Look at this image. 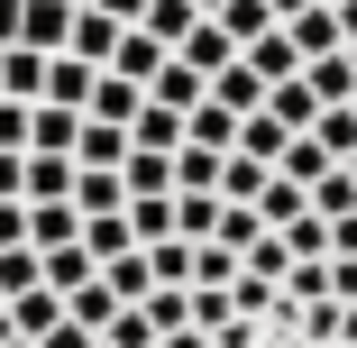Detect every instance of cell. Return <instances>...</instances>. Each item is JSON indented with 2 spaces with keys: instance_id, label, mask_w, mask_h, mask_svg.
I'll return each mask as SVG.
<instances>
[{
  "instance_id": "1",
  "label": "cell",
  "mask_w": 357,
  "mask_h": 348,
  "mask_svg": "<svg viewBox=\"0 0 357 348\" xmlns=\"http://www.w3.org/2000/svg\"><path fill=\"white\" fill-rule=\"evenodd\" d=\"M74 19H83V0H10V46L64 55L74 46Z\"/></svg>"
},
{
  "instance_id": "2",
  "label": "cell",
  "mask_w": 357,
  "mask_h": 348,
  "mask_svg": "<svg viewBox=\"0 0 357 348\" xmlns=\"http://www.w3.org/2000/svg\"><path fill=\"white\" fill-rule=\"evenodd\" d=\"M119 46H128V19H110L101 0H83V19H74V46H64V55H83V64H119Z\"/></svg>"
},
{
  "instance_id": "3",
  "label": "cell",
  "mask_w": 357,
  "mask_h": 348,
  "mask_svg": "<svg viewBox=\"0 0 357 348\" xmlns=\"http://www.w3.org/2000/svg\"><path fill=\"white\" fill-rule=\"evenodd\" d=\"M137 110H147V83H137V74H119V64H101V83H92V119L137 128Z\"/></svg>"
},
{
  "instance_id": "4",
  "label": "cell",
  "mask_w": 357,
  "mask_h": 348,
  "mask_svg": "<svg viewBox=\"0 0 357 348\" xmlns=\"http://www.w3.org/2000/svg\"><path fill=\"white\" fill-rule=\"evenodd\" d=\"M10 321H19V339H46V330L74 321V303H64L55 285H28V294H10Z\"/></svg>"
},
{
  "instance_id": "5",
  "label": "cell",
  "mask_w": 357,
  "mask_h": 348,
  "mask_svg": "<svg viewBox=\"0 0 357 348\" xmlns=\"http://www.w3.org/2000/svg\"><path fill=\"white\" fill-rule=\"evenodd\" d=\"M211 101H229L238 119H257V110L275 101V83H266V74H257V64L238 55V64H229V74H211Z\"/></svg>"
},
{
  "instance_id": "6",
  "label": "cell",
  "mask_w": 357,
  "mask_h": 348,
  "mask_svg": "<svg viewBox=\"0 0 357 348\" xmlns=\"http://www.w3.org/2000/svg\"><path fill=\"white\" fill-rule=\"evenodd\" d=\"M83 220H92L83 202H28V239H37V248H74Z\"/></svg>"
},
{
  "instance_id": "7",
  "label": "cell",
  "mask_w": 357,
  "mask_h": 348,
  "mask_svg": "<svg viewBox=\"0 0 357 348\" xmlns=\"http://www.w3.org/2000/svg\"><path fill=\"white\" fill-rule=\"evenodd\" d=\"M119 174H128V202H165V192H183V183H174V156H165V147H137V156H128Z\"/></svg>"
},
{
  "instance_id": "8",
  "label": "cell",
  "mask_w": 357,
  "mask_h": 348,
  "mask_svg": "<svg viewBox=\"0 0 357 348\" xmlns=\"http://www.w3.org/2000/svg\"><path fill=\"white\" fill-rule=\"evenodd\" d=\"M284 28H294V46H303L312 64L348 46V28H339V0H321V10H303V19H284Z\"/></svg>"
},
{
  "instance_id": "9",
  "label": "cell",
  "mask_w": 357,
  "mask_h": 348,
  "mask_svg": "<svg viewBox=\"0 0 357 348\" xmlns=\"http://www.w3.org/2000/svg\"><path fill=\"white\" fill-rule=\"evenodd\" d=\"M266 110H275V119H284V128H303V137H312V128H321V110H330V101H321V92H312V74H294V83H275V101H266Z\"/></svg>"
},
{
  "instance_id": "10",
  "label": "cell",
  "mask_w": 357,
  "mask_h": 348,
  "mask_svg": "<svg viewBox=\"0 0 357 348\" xmlns=\"http://www.w3.org/2000/svg\"><path fill=\"white\" fill-rule=\"evenodd\" d=\"M83 156H28V202H74Z\"/></svg>"
},
{
  "instance_id": "11",
  "label": "cell",
  "mask_w": 357,
  "mask_h": 348,
  "mask_svg": "<svg viewBox=\"0 0 357 348\" xmlns=\"http://www.w3.org/2000/svg\"><path fill=\"white\" fill-rule=\"evenodd\" d=\"M248 64H257V74H266V83H294V74H303V64H312V55L294 46V28H275V37H257V46H248Z\"/></svg>"
},
{
  "instance_id": "12",
  "label": "cell",
  "mask_w": 357,
  "mask_h": 348,
  "mask_svg": "<svg viewBox=\"0 0 357 348\" xmlns=\"http://www.w3.org/2000/svg\"><path fill=\"white\" fill-rule=\"evenodd\" d=\"M220 220H229L220 192H174V239H220Z\"/></svg>"
},
{
  "instance_id": "13",
  "label": "cell",
  "mask_w": 357,
  "mask_h": 348,
  "mask_svg": "<svg viewBox=\"0 0 357 348\" xmlns=\"http://www.w3.org/2000/svg\"><path fill=\"white\" fill-rule=\"evenodd\" d=\"M92 275H101V257H92V248H83V239H74V248H46V285H55V294H64V303H74V294H83V285H92Z\"/></svg>"
},
{
  "instance_id": "14",
  "label": "cell",
  "mask_w": 357,
  "mask_h": 348,
  "mask_svg": "<svg viewBox=\"0 0 357 348\" xmlns=\"http://www.w3.org/2000/svg\"><path fill=\"white\" fill-rule=\"evenodd\" d=\"M101 275L119 285V303H156V294H165V285H156V257H147V248H128V257H110Z\"/></svg>"
},
{
  "instance_id": "15",
  "label": "cell",
  "mask_w": 357,
  "mask_h": 348,
  "mask_svg": "<svg viewBox=\"0 0 357 348\" xmlns=\"http://www.w3.org/2000/svg\"><path fill=\"white\" fill-rule=\"evenodd\" d=\"M294 137H303V128H284L275 110H257V119L238 128V156H266V165H284V156H294Z\"/></svg>"
},
{
  "instance_id": "16",
  "label": "cell",
  "mask_w": 357,
  "mask_h": 348,
  "mask_svg": "<svg viewBox=\"0 0 357 348\" xmlns=\"http://www.w3.org/2000/svg\"><path fill=\"white\" fill-rule=\"evenodd\" d=\"M147 92H156V101H174V110H202V101H211V74H202V64H183V55H174L165 74L147 83Z\"/></svg>"
},
{
  "instance_id": "17",
  "label": "cell",
  "mask_w": 357,
  "mask_h": 348,
  "mask_svg": "<svg viewBox=\"0 0 357 348\" xmlns=\"http://www.w3.org/2000/svg\"><path fill=\"white\" fill-rule=\"evenodd\" d=\"M83 248L110 266V257H128V248H137V220H128V211H92V220H83Z\"/></svg>"
},
{
  "instance_id": "18",
  "label": "cell",
  "mask_w": 357,
  "mask_h": 348,
  "mask_svg": "<svg viewBox=\"0 0 357 348\" xmlns=\"http://www.w3.org/2000/svg\"><path fill=\"white\" fill-rule=\"evenodd\" d=\"M238 128H248V119H238L229 101H202V110H192V147H220V156H238Z\"/></svg>"
},
{
  "instance_id": "19",
  "label": "cell",
  "mask_w": 357,
  "mask_h": 348,
  "mask_svg": "<svg viewBox=\"0 0 357 348\" xmlns=\"http://www.w3.org/2000/svg\"><path fill=\"white\" fill-rule=\"evenodd\" d=\"M74 202H83V211H128V174H119V165H83Z\"/></svg>"
},
{
  "instance_id": "20",
  "label": "cell",
  "mask_w": 357,
  "mask_h": 348,
  "mask_svg": "<svg viewBox=\"0 0 357 348\" xmlns=\"http://www.w3.org/2000/svg\"><path fill=\"white\" fill-rule=\"evenodd\" d=\"M294 266H303V257H294V239H284V229H266V239L248 248V275H266V285H294Z\"/></svg>"
},
{
  "instance_id": "21",
  "label": "cell",
  "mask_w": 357,
  "mask_h": 348,
  "mask_svg": "<svg viewBox=\"0 0 357 348\" xmlns=\"http://www.w3.org/2000/svg\"><path fill=\"white\" fill-rule=\"evenodd\" d=\"M128 156H137V128H110V119L83 128V165H128Z\"/></svg>"
},
{
  "instance_id": "22",
  "label": "cell",
  "mask_w": 357,
  "mask_h": 348,
  "mask_svg": "<svg viewBox=\"0 0 357 348\" xmlns=\"http://www.w3.org/2000/svg\"><path fill=\"white\" fill-rule=\"evenodd\" d=\"M303 74H312V92L321 101H357V55L339 46V55H321V64H303Z\"/></svg>"
},
{
  "instance_id": "23",
  "label": "cell",
  "mask_w": 357,
  "mask_h": 348,
  "mask_svg": "<svg viewBox=\"0 0 357 348\" xmlns=\"http://www.w3.org/2000/svg\"><path fill=\"white\" fill-rule=\"evenodd\" d=\"M220 174H229L220 147H183V156H174V183H183V192H220Z\"/></svg>"
},
{
  "instance_id": "24",
  "label": "cell",
  "mask_w": 357,
  "mask_h": 348,
  "mask_svg": "<svg viewBox=\"0 0 357 348\" xmlns=\"http://www.w3.org/2000/svg\"><path fill=\"white\" fill-rule=\"evenodd\" d=\"M220 28H229L238 46H257V37H275L284 19H275V0H229V10H220Z\"/></svg>"
},
{
  "instance_id": "25",
  "label": "cell",
  "mask_w": 357,
  "mask_h": 348,
  "mask_svg": "<svg viewBox=\"0 0 357 348\" xmlns=\"http://www.w3.org/2000/svg\"><path fill=\"white\" fill-rule=\"evenodd\" d=\"M119 312H128V303H119V285H110V275H92V285L74 294V321H83V330H110Z\"/></svg>"
},
{
  "instance_id": "26",
  "label": "cell",
  "mask_w": 357,
  "mask_h": 348,
  "mask_svg": "<svg viewBox=\"0 0 357 348\" xmlns=\"http://www.w3.org/2000/svg\"><path fill=\"white\" fill-rule=\"evenodd\" d=\"M266 183H275V165H266V156H229V174H220V202H266Z\"/></svg>"
},
{
  "instance_id": "27",
  "label": "cell",
  "mask_w": 357,
  "mask_h": 348,
  "mask_svg": "<svg viewBox=\"0 0 357 348\" xmlns=\"http://www.w3.org/2000/svg\"><path fill=\"white\" fill-rule=\"evenodd\" d=\"M28 285H46V248H0V303Z\"/></svg>"
},
{
  "instance_id": "28",
  "label": "cell",
  "mask_w": 357,
  "mask_h": 348,
  "mask_svg": "<svg viewBox=\"0 0 357 348\" xmlns=\"http://www.w3.org/2000/svg\"><path fill=\"white\" fill-rule=\"evenodd\" d=\"M202 19H211V10H202V0H156V10H147V28H156L165 46H183V37H192Z\"/></svg>"
},
{
  "instance_id": "29",
  "label": "cell",
  "mask_w": 357,
  "mask_h": 348,
  "mask_svg": "<svg viewBox=\"0 0 357 348\" xmlns=\"http://www.w3.org/2000/svg\"><path fill=\"white\" fill-rule=\"evenodd\" d=\"M312 137H321V147H330V156H339V165H348V156H357V101H330V110H321V128H312Z\"/></svg>"
},
{
  "instance_id": "30",
  "label": "cell",
  "mask_w": 357,
  "mask_h": 348,
  "mask_svg": "<svg viewBox=\"0 0 357 348\" xmlns=\"http://www.w3.org/2000/svg\"><path fill=\"white\" fill-rule=\"evenodd\" d=\"M275 174H294V183H321V174H339V156L321 147V137H294V156H284Z\"/></svg>"
},
{
  "instance_id": "31",
  "label": "cell",
  "mask_w": 357,
  "mask_h": 348,
  "mask_svg": "<svg viewBox=\"0 0 357 348\" xmlns=\"http://www.w3.org/2000/svg\"><path fill=\"white\" fill-rule=\"evenodd\" d=\"M312 211H321V220H348V211H357V174H348V165L312 183Z\"/></svg>"
},
{
  "instance_id": "32",
  "label": "cell",
  "mask_w": 357,
  "mask_h": 348,
  "mask_svg": "<svg viewBox=\"0 0 357 348\" xmlns=\"http://www.w3.org/2000/svg\"><path fill=\"white\" fill-rule=\"evenodd\" d=\"M128 220H137V248L174 239V192H165V202H128Z\"/></svg>"
},
{
  "instance_id": "33",
  "label": "cell",
  "mask_w": 357,
  "mask_h": 348,
  "mask_svg": "<svg viewBox=\"0 0 357 348\" xmlns=\"http://www.w3.org/2000/svg\"><path fill=\"white\" fill-rule=\"evenodd\" d=\"M229 303H238L248 321H266V312L284 303V285H266V275H238V285H229Z\"/></svg>"
},
{
  "instance_id": "34",
  "label": "cell",
  "mask_w": 357,
  "mask_h": 348,
  "mask_svg": "<svg viewBox=\"0 0 357 348\" xmlns=\"http://www.w3.org/2000/svg\"><path fill=\"white\" fill-rule=\"evenodd\" d=\"M147 312H156V330H165V339H174V330H192V285H165Z\"/></svg>"
},
{
  "instance_id": "35",
  "label": "cell",
  "mask_w": 357,
  "mask_h": 348,
  "mask_svg": "<svg viewBox=\"0 0 357 348\" xmlns=\"http://www.w3.org/2000/svg\"><path fill=\"white\" fill-rule=\"evenodd\" d=\"M284 239H294V257H330V220H321V211H303Z\"/></svg>"
},
{
  "instance_id": "36",
  "label": "cell",
  "mask_w": 357,
  "mask_h": 348,
  "mask_svg": "<svg viewBox=\"0 0 357 348\" xmlns=\"http://www.w3.org/2000/svg\"><path fill=\"white\" fill-rule=\"evenodd\" d=\"M0 248H37L28 239V202H0Z\"/></svg>"
},
{
  "instance_id": "37",
  "label": "cell",
  "mask_w": 357,
  "mask_h": 348,
  "mask_svg": "<svg viewBox=\"0 0 357 348\" xmlns=\"http://www.w3.org/2000/svg\"><path fill=\"white\" fill-rule=\"evenodd\" d=\"M37 348H101V330H83V321H64V330H46Z\"/></svg>"
},
{
  "instance_id": "38",
  "label": "cell",
  "mask_w": 357,
  "mask_h": 348,
  "mask_svg": "<svg viewBox=\"0 0 357 348\" xmlns=\"http://www.w3.org/2000/svg\"><path fill=\"white\" fill-rule=\"evenodd\" d=\"M330 294H339V303H357V257H330Z\"/></svg>"
},
{
  "instance_id": "39",
  "label": "cell",
  "mask_w": 357,
  "mask_h": 348,
  "mask_svg": "<svg viewBox=\"0 0 357 348\" xmlns=\"http://www.w3.org/2000/svg\"><path fill=\"white\" fill-rule=\"evenodd\" d=\"M330 257H357V211H348V220H330Z\"/></svg>"
},
{
  "instance_id": "40",
  "label": "cell",
  "mask_w": 357,
  "mask_h": 348,
  "mask_svg": "<svg viewBox=\"0 0 357 348\" xmlns=\"http://www.w3.org/2000/svg\"><path fill=\"white\" fill-rule=\"evenodd\" d=\"M101 10H110V19H128V28H147V10H156V0H101Z\"/></svg>"
},
{
  "instance_id": "41",
  "label": "cell",
  "mask_w": 357,
  "mask_h": 348,
  "mask_svg": "<svg viewBox=\"0 0 357 348\" xmlns=\"http://www.w3.org/2000/svg\"><path fill=\"white\" fill-rule=\"evenodd\" d=\"M303 10H321V0H275V19H303Z\"/></svg>"
},
{
  "instance_id": "42",
  "label": "cell",
  "mask_w": 357,
  "mask_h": 348,
  "mask_svg": "<svg viewBox=\"0 0 357 348\" xmlns=\"http://www.w3.org/2000/svg\"><path fill=\"white\" fill-rule=\"evenodd\" d=\"M339 28H348V46H357V0H339Z\"/></svg>"
},
{
  "instance_id": "43",
  "label": "cell",
  "mask_w": 357,
  "mask_h": 348,
  "mask_svg": "<svg viewBox=\"0 0 357 348\" xmlns=\"http://www.w3.org/2000/svg\"><path fill=\"white\" fill-rule=\"evenodd\" d=\"M10 339H19V321H10V303H0V348H10Z\"/></svg>"
},
{
  "instance_id": "44",
  "label": "cell",
  "mask_w": 357,
  "mask_h": 348,
  "mask_svg": "<svg viewBox=\"0 0 357 348\" xmlns=\"http://www.w3.org/2000/svg\"><path fill=\"white\" fill-rule=\"evenodd\" d=\"M202 10H211V19H220V10H229V0H202Z\"/></svg>"
},
{
  "instance_id": "45",
  "label": "cell",
  "mask_w": 357,
  "mask_h": 348,
  "mask_svg": "<svg viewBox=\"0 0 357 348\" xmlns=\"http://www.w3.org/2000/svg\"><path fill=\"white\" fill-rule=\"evenodd\" d=\"M0 74H10V37H0Z\"/></svg>"
},
{
  "instance_id": "46",
  "label": "cell",
  "mask_w": 357,
  "mask_h": 348,
  "mask_svg": "<svg viewBox=\"0 0 357 348\" xmlns=\"http://www.w3.org/2000/svg\"><path fill=\"white\" fill-rule=\"evenodd\" d=\"M10 348H37V339H10Z\"/></svg>"
},
{
  "instance_id": "47",
  "label": "cell",
  "mask_w": 357,
  "mask_h": 348,
  "mask_svg": "<svg viewBox=\"0 0 357 348\" xmlns=\"http://www.w3.org/2000/svg\"><path fill=\"white\" fill-rule=\"evenodd\" d=\"M101 348H110V339H101Z\"/></svg>"
},
{
  "instance_id": "48",
  "label": "cell",
  "mask_w": 357,
  "mask_h": 348,
  "mask_svg": "<svg viewBox=\"0 0 357 348\" xmlns=\"http://www.w3.org/2000/svg\"><path fill=\"white\" fill-rule=\"evenodd\" d=\"M348 55H357V46H348Z\"/></svg>"
}]
</instances>
